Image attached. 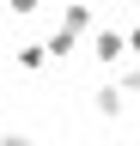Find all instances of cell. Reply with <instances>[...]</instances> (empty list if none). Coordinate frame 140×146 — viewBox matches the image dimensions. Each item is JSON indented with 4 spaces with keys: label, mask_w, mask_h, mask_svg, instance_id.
Segmentation results:
<instances>
[{
    "label": "cell",
    "mask_w": 140,
    "mask_h": 146,
    "mask_svg": "<svg viewBox=\"0 0 140 146\" xmlns=\"http://www.w3.org/2000/svg\"><path fill=\"white\" fill-rule=\"evenodd\" d=\"M92 61L116 73L122 61H128V31H116V25H98V31H92Z\"/></svg>",
    "instance_id": "cell-1"
},
{
    "label": "cell",
    "mask_w": 140,
    "mask_h": 146,
    "mask_svg": "<svg viewBox=\"0 0 140 146\" xmlns=\"http://www.w3.org/2000/svg\"><path fill=\"white\" fill-rule=\"evenodd\" d=\"M49 61H55L49 43H19V49H12V67H19V73H43Z\"/></svg>",
    "instance_id": "cell-2"
},
{
    "label": "cell",
    "mask_w": 140,
    "mask_h": 146,
    "mask_svg": "<svg viewBox=\"0 0 140 146\" xmlns=\"http://www.w3.org/2000/svg\"><path fill=\"white\" fill-rule=\"evenodd\" d=\"M122 98H128V91H122V85H116V73H110V79L92 91V110H98V116H122Z\"/></svg>",
    "instance_id": "cell-3"
},
{
    "label": "cell",
    "mask_w": 140,
    "mask_h": 146,
    "mask_svg": "<svg viewBox=\"0 0 140 146\" xmlns=\"http://www.w3.org/2000/svg\"><path fill=\"white\" fill-rule=\"evenodd\" d=\"M61 25L67 31H79V36H92L98 25H92V6H85V0H67V6H61Z\"/></svg>",
    "instance_id": "cell-4"
},
{
    "label": "cell",
    "mask_w": 140,
    "mask_h": 146,
    "mask_svg": "<svg viewBox=\"0 0 140 146\" xmlns=\"http://www.w3.org/2000/svg\"><path fill=\"white\" fill-rule=\"evenodd\" d=\"M73 49H79V31H67V25H55V31H49V55H55V61H67Z\"/></svg>",
    "instance_id": "cell-5"
},
{
    "label": "cell",
    "mask_w": 140,
    "mask_h": 146,
    "mask_svg": "<svg viewBox=\"0 0 140 146\" xmlns=\"http://www.w3.org/2000/svg\"><path fill=\"white\" fill-rule=\"evenodd\" d=\"M37 6H43V0H6V12H19V18H31Z\"/></svg>",
    "instance_id": "cell-6"
},
{
    "label": "cell",
    "mask_w": 140,
    "mask_h": 146,
    "mask_svg": "<svg viewBox=\"0 0 140 146\" xmlns=\"http://www.w3.org/2000/svg\"><path fill=\"white\" fill-rule=\"evenodd\" d=\"M0 146H37L31 134H0Z\"/></svg>",
    "instance_id": "cell-7"
},
{
    "label": "cell",
    "mask_w": 140,
    "mask_h": 146,
    "mask_svg": "<svg viewBox=\"0 0 140 146\" xmlns=\"http://www.w3.org/2000/svg\"><path fill=\"white\" fill-rule=\"evenodd\" d=\"M128 55L140 61V25H128Z\"/></svg>",
    "instance_id": "cell-8"
}]
</instances>
